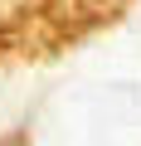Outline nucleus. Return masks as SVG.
Segmentation results:
<instances>
[{
	"label": "nucleus",
	"instance_id": "f257e3e1",
	"mask_svg": "<svg viewBox=\"0 0 141 146\" xmlns=\"http://www.w3.org/2000/svg\"><path fill=\"white\" fill-rule=\"evenodd\" d=\"M122 0H0V34H49L107 20Z\"/></svg>",
	"mask_w": 141,
	"mask_h": 146
}]
</instances>
